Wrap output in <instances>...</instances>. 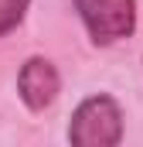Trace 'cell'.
<instances>
[{
  "label": "cell",
  "mask_w": 143,
  "mask_h": 147,
  "mask_svg": "<svg viewBox=\"0 0 143 147\" xmlns=\"http://www.w3.org/2000/svg\"><path fill=\"white\" fill-rule=\"evenodd\" d=\"M68 147H123V106L109 92L85 96L68 120Z\"/></svg>",
  "instance_id": "6da1fadb"
},
{
  "label": "cell",
  "mask_w": 143,
  "mask_h": 147,
  "mask_svg": "<svg viewBox=\"0 0 143 147\" xmlns=\"http://www.w3.org/2000/svg\"><path fill=\"white\" fill-rule=\"evenodd\" d=\"M78 21L92 45L109 48L136 31V0H75Z\"/></svg>",
  "instance_id": "7a4b0ae2"
},
{
  "label": "cell",
  "mask_w": 143,
  "mask_h": 147,
  "mask_svg": "<svg viewBox=\"0 0 143 147\" xmlns=\"http://www.w3.org/2000/svg\"><path fill=\"white\" fill-rule=\"evenodd\" d=\"M58 92H61V75L55 69V62L44 58V55H31L21 65V72H17V96H21V103L31 113H44L58 99Z\"/></svg>",
  "instance_id": "3957f363"
},
{
  "label": "cell",
  "mask_w": 143,
  "mask_h": 147,
  "mask_svg": "<svg viewBox=\"0 0 143 147\" xmlns=\"http://www.w3.org/2000/svg\"><path fill=\"white\" fill-rule=\"evenodd\" d=\"M31 0H0V38H7L24 17H27Z\"/></svg>",
  "instance_id": "277c9868"
}]
</instances>
